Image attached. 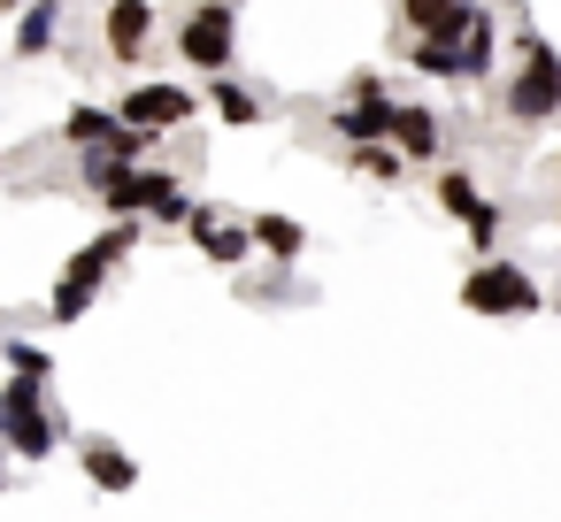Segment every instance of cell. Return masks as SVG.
I'll list each match as a JSON object with an SVG mask.
<instances>
[{"mask_svg": "<svg viewBox=\"0 0 561 522\" xmlns=\"http://www.w3.org/2000/svg\"><path fill=\"white\" fill-rule=\"evenodd\" d=\"M70 445V422L55 407V384H24L9 376L0 384V453H16V461H47Z\"/></svg>", "mask_w": 561, "mask_h": 522, "instance_id": "obj_1", "label": "cell"}, {"mask_svg": "<svg viewBox=\"0 0 561 522\" xmlns=\"http://www.w3.org/2000/svg\"><path fill=\"white\" fill-rule=\"evenodd\" d=\"M170 39L178 62H193L201 78H239V0H193Z\"/></svg>", "mask_w": 561, "mask_h": 522, "instance_id": "obj_2", "label": "cell"}, {"mask_svg": "<svg viewBox=\"0 0 561 522\" xmlns=\"http://www.w3.org/2000/svg\"><path fill=\"white\" fill-rule=\"evenodd\" d=\"M500 108H507L515 124L561 116V55H553L538 32H523V62H515V78L500 85Z\"/></svg>", "mask_w": 561, "mask_h": 522, "instance_id": "obj_3", "label": "cell"}, {"mask_svg": "<svg viewBox=\"0 0 561 522\" xmlns=\"http://www.w3.org/2000/svg\"><path fill=\"white\" fill-rule=\"evenodd\" d=\"M461 308H469V315H538L546 292H538V277H530L523 262L492 254V262H477V269L461 277Z\"/></svg>", "mask_w": 561, "mask_h": 522, "instance_id": "obj_4", "label": "cell"}, {"mask_svg": "<svg viewBox=\"0 0 561 522\" xmlns=\"http://www.w3.org/2000/svg\"><path fill=\"white\" fill-rule=\"evenodd\" d=\"M208 101L193 93V85H170V78H139V85H124V101H116V116L131 124V131H147V139H170L178 124H193Z\"/></svg>", "mask_w": 561, "mask_h": 522, "instance_id": "obj_5", "label": "cell"}, {"mask_svg": "<svg viewBox=\"0 0 561 522\" xmlns=\"http://www.w3.org/2000/svg\"><path fill=\"white\" fill-rule=\"evenodd\" d=\"M185 239H193V246H201V262H216V269H247V254H254L247 216H224L216 200H201V208H193Z\"/></svg>", "mask_w": 561, "mask_h": 522, "instance_id": "obj_6", "label": "cell"}, {"mask_svg": "<svg viewBox=\"0 0 561 522\" xmlns=\"http://www.w3.org/2000/svg\"><path fill=\"white\" fill-rule=\"evenodd\" d=\"M101 47L116 70H139L147 47H154V0H108L101 9Z\"/></svg>", "mask_w": 561, "mask_h": 522, "instance_id": "obj_7", "label": "cell"}, {"mask_svg": "<svg viewBox=\"0 0 561 522\" xmlns=\"http://www.w3.org/2000/svg\"><path fill=\"white\" fill-rule=\"evenodd\" d=\"M392 108H400V101H339V108L323 116V131H331L339 147H392Z\"/></svg>", "mask_w": 561, "mask_h": 522, "instance_id": "obj_8", "label": "cell"}, {"mask_svg": "<svg viewBox=\"0 0 561 522\" xmlns=\"http://www.w3.org/2000/svg\"><path fill=\"white\" fill-rule=\"evenodd\" d=\"M131 246H139V223H108L101 239H85L70 262H62V277H85V285H108L124 262H131Z\"/></svg>", "mask_w": 561, "mask_h": 522, "instance_id": "obj_9", "label": "cell"}, {"mask_svg": "<svg viewBox=\"0 0 561 522\" xmlns=\"http://www.w3.org/2000/svg\"><path fill=\"white\" fill-rule=\"evenodd\" d=\"M78 461H85L93 491H139V461H131L108 430H85V438H78Z\"/></svg>", "mask_w": 561, "mask_h": 522, "instance_id": "obj_10", "label": "cell"}, {"mask_svg": "<svg viewBox=\"0 0 561 522\" xmlns=\"http://www.w3.org/2000/svg\"><path fill=\"white\" fill-rule=\"evenodd\" d=\"M208 108H216V124H231V131H254L262 116H270V101L247 85V78H208V93H201Z\"/></svg>", "mask_w": 561, "mask_h": 522, "instance_id": "obj_11", "label": "cell"}, {"mask_svg": "<svg viewBox=\"0 0 561 522\" xmlns=\"http://www.w3.org/2000/svg\"><path fill=\"white\" fill-rule=\"evenodd\" d=\"M392 147H400V162H438L446 154V124L431 108H392Z\"/></svg>", "mask_w": 561, "mask_h": 522, "instance_id": "obj_12", "label": "cell"}, {"mask_svg": "<svg viewBox=\"0 0 561 522\" xmlns=\"http://www.w3.org/2000/svg\"><path fill=\"white\" fill-rule=\"evenodd\" d=\"M62 16H70L62 0H24V16H16V47H9V55H16V62H39V55L62 39Z\"/></svg>", "mask_w": 561, "mask_h": 522, "instance_id": "obj_13", "label": "cell"}, {"mask_svg": "<svg viewBox=\"0 0 561 522\" xmlns=\"http://www.w3.org/2000/svg\"><path fill=\"white\" fill-rule=\"evenodd\" d=\"M247 231H254V254H270L277 269H293L308 254V223L300 216H247Z\"/></svg>", "mask_w": 561, "mask_h": 522, "instance_id": "obj_14", "label": "cell"}, {"mask_svg": "<svg viewBox=\"0 0 561 522\" xmlns=\"http://www.w3.org/2000/svg\"><path fill=\"white\" fill-rule=\"evenodd\" d=\"M469 9H477V0H400V24L415 39H454L469 24Z\"/></svg>", "mask_w": 561, "mask_h": 522, "instance_id": "obj_15", "label": "cell"}, {"mask_svg": "<svg viewBox=\"0 0 561 522\" xmlns=\"http://www.w3.org/2000/svg\"><path fill=\"white\" fill-rule=\"evenodd\" d=\"M116 108H101V101H78L70 116H62V147H78V154H93V147H108L116 139Z\"/></svg>", "mask_w": 561, "mask_h": 522, "instance_id": "obj_16", "label": "cell"}, {"mask_svg": "<svg viewBox=\"0 0 561 522\" xmlns=\"http://www.w3.org/2000/svg\"><path fill=\"white\" fill-rule=\"evenodd\" d=\"M431 193H438V208H446L454 223H477V216L492 208V200L477 193V177H469V170H438V177H431Z\"/></svg>", "mask_w": 561, "mask_h": 522, "instance_id": "obj_17", "label": "cell"}, {"mask_svg": "<svg viewBox=\"0 0 561 522\" xmlns=\"http://www.w3.org/2000/svg\"><path fill=\"white\" fill-rule=\"evenodd\" d=\"M101 308V285H85V277H55V292H47V323H85Z\"/></svg>", "mask_w": 561, "mask_h": 522, "instance_id": "obj_18", "label": "cell"}, {"mask_svg": "<svg viewBox=\"0 0 561 522\" xmlns=\"http://www.w3.org/2000/svg\"><path fill=\"white\" fill-rule=\"evenodd\" d=\"M0 361H9V376H24V384H55V353L32 346V338H9V346H0Z\"/></svg>", "mask_w": 561, "mask_h": 522, "instance_id": "obj_19", "label": "cell"}, {"mask_svg": "<svg viewBox=\"0 0 561 522\" xmlns=\"http://www.w3.org/2000/svg\"><path fill=\"white\" fill-rule=\"evenodd\" d=\"M346 170H362V177H377V185H400V147H346Z\"/></svg>", "mask_w": 561, "mask_h": 522, "instance_id": "obj_20", "label": "cell"}, {"mask_svg": "<svg viewBox=\"0 0 561 522\" xmlns=\"http://www.w3.org/2000/svg\"><path fill=\"white\" fill-rule=\"evenodd\" d=\"M346 101H392V93H385L377 70H354V78H346Z\"/></svg>", "mask_w": 561, "mask_h": 522, "instance_id": "obj_21", "label": "cell"}, {"mask_svg": "<svg viewBox=\"0 0 561 522\" xmlns=\"http://www.w3.org/2000/svg\"><path fill=\"white\" fill-rule=\"evenodd\" d=\"M0 16H24V0H0Z\"/></svg>", "mask_w": 561, "mask_h": 522, "instance_id": "obj_22", "label": "cell"}, {"mask_svg": "<svg viewBox=\"0 0 561 522\" xmlns=\"http://www.w3.org/2000/svg\"><path fill=\"white\" fill-rule=\"evenodd\" d=\"M0 491H9V453H0Z\"/></svg>", "mask_w": 561, "mask_h": 522, "instance_id": "obj_23", "label": "cell"}, {"mask_svg": "<svg viewBox=\"0 0 561 522\" xmlns=\"http://www.w3.org/2000/svg\"><path fill=\"white\" fill-rule=\"evenodd\" d=\"M0 162H9V154H0Z\"/></svg>", "mask_w": 561, "mask_h": 522, "instance_id": "obj_24", "label": "cell"}]
</instances>
